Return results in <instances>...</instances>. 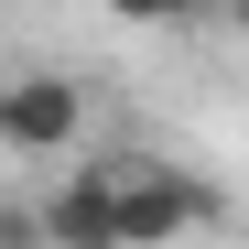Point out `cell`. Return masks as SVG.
<instances>
[{
  "instance_id": "obj_1",
  "label": "cell",
  "mask_w": 249,
  "mask_h": 249,
  "mask_svg": "<svg viewBox=\"0 0 249 249\" xmlns=\"http://www.w3.org/2000/svg\"><path fill=\"white\" fill-rule=\"evenodd\" d=\"M228 195L184 174V162H119V228H130V249H174L184 228H217Z\"/></svg>"
},
{
  "instance_id": "obj_2",
  "label": "cell",
  "mask_w": 249,
  "mask_h": 249,
  "mask_svg": "<svg viewBox=\"0 0 249 249\" xmlns=\"http://www.w3.org/2000/svg\"><path fill=\"white\" fill-rule=\"evenodd\" d=\"M33 217H44V238H54V249H130V228H119V162L65 174Z\"/></svg>"
},
{
  "instance_id": "obj_3",
  "label": "cell",
  "mask_w": 249,
  "mask_h": 249,
  "mask_svg": "<svg viewBox=\"0 0 249 249\" xmlns=\"http://www.w3.org/2000/svg\"><path fill=\"white\" fill-rule=\"evenodd\" d=\"M87 130V87L76 76H11L0 87V141L11 152H65Z\"/></svg>"
},
{
  "instance_id": "obj_4",
  "label": "cell",
  "mask_w": 249,
  "mask_h": 249,
  "mask_svg": "<svg viewBox=\"0 0 249 249\" xmlns=\"http://www.w3.org/2000/svg\"><path fill=\"white\" fill-rule=\"evenodd\" d=\"M108 11H119V22H195L206 0H108Z\"/></svg>"
}]
</instances>
